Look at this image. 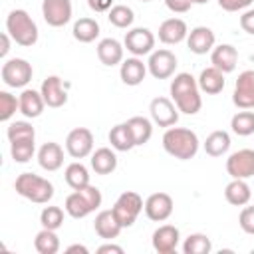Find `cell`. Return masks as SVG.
<instances>
[{"label": "cell", "mask_w": 254, "mask_h": 254, "mask_svg": "<svg viewBox=\"0 0 254 254\" xmlns=\"http://www.w3.org/2000/svg\"><path fill=\"white\" fill-rule=\"evenodd\" d=\"M224 198L232 206H244V204H248L250 198H252V190H250V185L246 183V179H232L224 187Z\"/></svg>", "instance_id": "obj_27"}, {"label": "cell", "mask_w": 254, "mask_h": 254, "mask_svg": "<svg viewBox=\"0 0 254 254\" xmlns=\"http://www.w3.org/2000/svg\"><path fill=\"white\" fill-rule=\"evenodd\" d=\"M238 224H240V228L246 234H252L254 236V204L252 206H246L244 204V208L238 214Z\"/></svg>", "instance_id": "obj_42"}, {"label": "cell", "mask_w": 254, "mask_h": 254, "mask_svg": "<svg viewBox=\"0 0 254 254\" xmlns=\"http://www.w3.org/2000/svg\"><path fill=\"white\" fill-rule=\"evenodd\" d=\"M117 222L123 226V228H129L135 224V220L139 218V214L145 210V202L143 198L135 192V190H125L117 196L115 204L111 206Z\"/></svg>", "instance_id": "obj_5"}, {"label": "cell", "mask_w": 254, "mask_h": 254, "mask_svg": "<svg viewBox=\"0 0 254 254\" xmlns=\"http://www.w3.org/2000/svg\"><path fill=\"white\" fill-rule=\"evenodd\" d=\"M149 113L153 123L159 127H173L179 121V107L169 97H155L149 103Z\"/></svg>", "instance_id": "obj_13"}, {"label": "cell", "mask_w": 254, "mask_h": 254, "mask_svg": "<svg viewBox=\"0 0 254 254\" xmlns=\"http://www.w3.org/2000/svg\"><path fill=\"white\" fill-rule=\"evenodd\" d=\"M91 169L95 171V175H111L117 169V155L115 149L109 147H99L91 153Z\"/></svg>", "instance_id": "obj_26"}, {"label": "cell", "mask_w": 254, "mask_h": 254, "mask_svg": "<svg viewBox=\"0 0 254 254\" xmlns=\"http://www.w3.org/2000/svg\"><path fill=\"white\" fill-rule=\"evenodd\" d=\"M16 111H20V99L10 91H0V121H10Z\"/></svg>", "instance_id": "obj_41"}, {"label": "cell", "mask_w": 254, "mask_h": 254, "mask_svg": "<svg viewBox=\"0 0 254 254\" xmlns=\"http://www.w3.org/2000/svg\"><path fill=\"white\" fill-rule=\"evenodd\" d=\"M224 75H226V73H222V71L216 69L214 65L204 67V69L200 71V75L196 77L200 91L206 93V95H216V93H220V91L224 89V83H226V81H224Z\"/></svg>", "instance_id": "obj_25"}, {"label": "cell", "mask_w": 254, "mask_h": 254, "mask_svg": "<svg viewBox=\"0 0 254 254\" xmlns=\"http://www.w3.org/2000/svg\"><path fill=\"white\" fill-rule=\"evenodd\" d=\"M169 91H171V99L175 101V105L179 107L181 113L194 115L200 111L202 95H200L198 81H196V77H192V73H189V71L175 73V77L171 79Z\"/></svg>", "instance_id": "obj_1"}, {"label": "cell", "mask_w": 254, "mask_h": 254, "mask_svg": "<svg viewBox=\"0 0 254 254\" xmlns=\"http://www.w3.org/2000/svg\"><path fill=\"white\" fill-rule=\"evenodd\" d=\"M210 64L220 69L222 73H230L236 69V64H238V50L232 46V44H220V46H214L212 52H210Z\"/></svg>", "instance_id": "obj_20"}, {"label": "cell", "mask_w": 254, "mask_h": 254, "mask_svg": "<svg viewBox=\"0 0 254 254\" xmlns=\"http://www.w3.org/2000/svg\"><path fill=\"white\" fill-rule=\"evenodd\" d=\"M10 42H14L12 38H10V34L8 32H4L2 36H0V58H6L8 56V52H10Z\"/></svg>", "instance_id": "obj_48"}, {"label": "cell", "mask_w": 254, "mask_h": 254, "mask_svg": "<svg viewBox=\"0 0 254 254\" xmlns=\"http://www.w3.org/2000/svg\"><path fill=\"white\" fill-rule=\"evenodd\" d=\"M40 224L42 228L58 230L64 224V210L60 206H44V210L40 212Z\"/></svg>", "instance_id": "obj_40"}, {"label": "cell", "mask_w": 254, "mask_h": 254, "mask_svg": "<svg viewBox=\"0 0 254 254\" xmlns=\"http://www.w3.org/2000/svg\"><path fill=\"white\" fill-rule=\"evenodd\" d=\"M34 75V67L28 60L24 58H10L2 64L0 69V77L8 87H26L32 81Z\"/></svg>", "instance_id": "obj_6"}, {"label": "cell", "mask_w": 254, "mask_h": 254, "mask_svg": "<svg viewBox=\"0 0 254 254\" xmlns=\"http://www.w3.org/2000/svg\"><path fill=\"white\" fill-rule=\"evenodd\" d=\"M64 179L73 190H77V189H83V187L89 185V171L81 161H73L65 167Z\"/></svg>", "instance_id": "obj_32"}, {"label": "cell", "mask_w": 254, "mask_h": 254, "mask_svg": "<svg viewBox=\"0 0 254 254\" xmlns=\"http://www.w3.org/2000/svg\"><path fill=\"white\" fill-rule=\"evenodd\" d=\"M125 123L129 125V129L133 133L135 147L149 143V139L153 137V119H147L143 115H135V117H129Z\"/></svg>", "instance_id": "obj_29"}, {"label": "cell", "mask_w": 254, "mask_h": 254, "mask_svg": "<svg viewBox=\"0 0 254 254\" xmlns=\"http://www.w3.org/2000/svg\"><path fill=\"white\" fill-rule=\"evenodd\" d=\"M64 208H65V212H67L71 218H85L87 214H91V212H93L91 204L87 202V198H85L79 190H73L71 194H67V196H65Z\"/></svg>", "instance_id": "obj_33"}, {"label": "cell", "mask_w": 254, "mask_h": 254, "mask_svg": "<svg viewBox=\"0 0 254 254\" xmlns=\"http://www.w3.org/2000/svg\"><path fill=\"white\" fill-rule=\"evenodd\" d=\"M147 71H149L147 69V64H143V60L137 58V56L123 60L121 65H119V77H121V81L125 85H131V87L143 83Z\"/></svg>", "instance_id": "obj_21"}, {"label": "cell", "mask_w": 254, "mask_h": 254, "mask_svg": "<svg viewBox=\"0 0 254 254\" xmlns=\"http://www.w3.org/2000/svg\"><path fill=\"white\" fill-rule=\"evenodd\" d=\"M230 129L234 135L238 137H248L254 133V111L250 109H242L238 113L232 115L230 119Z\"/></svg>", "instance_id": "obj_35"}, {"label": "cell", "mask_w": 254, "mask_h": 254, "mask_svg": "<svg viewBox=\"0 0 254 254\" xmlns=\"http://www.w3.org/2000/svg\"><path fill=\"white\" fill-rule=\"evenodd\" d=\"M165 6L175 14H185L190 10L192 0H165Z\"/></svg>", "instance_id": "obj_44"}, {"label": "cell", "mask_w": 254, "mask_h": 254, "mask_svg": "<svg viewBox=\"0 0 254 254\" xmlns=\"http://www.w3.org/2000/svg\"><path fill=\"white\" fill-rule=\"evenodd\" d=\"M208 0H192V4H206Z\"/></svg>", "instance_id": "obj_50"}, {"label": "cell", "mask_w": 254, "mask_h": 254, "mask_svg": "<svg viewBox=\"0 0 254 254\" xmlns=\"http://www.w3.org/2000/svg\"><path fill=\"white\" fill-rule=\"evenodd\" d=\"M175 202L169 192H153L145 200V214L153 222H165L173 214Z\"/></svg>", "instance_id": "obj_14"}, {"label": "cell", "mask_w": 254, "mask_h": 254, "mask_svg": "<svg viewBox=\"0 0 254 254\" xmlns=\"http://www.w3.org/2000/svg\"><path fill=\"white\" fill-rule=\"evenodd\" d=\"M214 44H216L214 32H212L210 28H206V26H196V28H192V30L189 32V36H187V46H189V50H190L192 54H196V56H204V54L212 52Z\"/></svg>", "instance_id": "obj_18"}, {"label": "cell", "mask_w": 254, "mask_h": 254, "mask_svg": "<svg viewBox=\"0 0 254 254\" xmlns=\"http://www.w3.org/2000/svg\"><path fill=\"white\" fill-rule=\"evenodd\" d=\"M177 56L171 50H153L147 60V69L155 79H169L177 69Z\"/></svg>", "instance_id": "obj_7"}, {"label": "cell", "mask_w": 254, "mask_h": 254, "mask_svg": "<svg viewBox=\"0 0 254 254\" xmlns=\"http://www.w3.org/2000/svg\"><path fill=\"white\" fill-rule=\"evenodd\" d=\"M187 36H189V28L187 22L181 18H167L159 26V42H163L165 46H177L183 40H187Z\"/></svg>", "instance_id": "obj_17"}, {"label": "cell", "mask_w": 254, "mask_h": 254, "mask_svg": "<svg viewBox=\"0 0 254 254\" xmlns=\"http://www.w3.org/2000/svg\"><path fill=\"white\" fill-rule=\"evenodd\" d=\"M87 6L93 12H109L113 8V0H87Z\"/></svg>", "instance_id": "obj_46"}, {"label": "cell", "mask_w": 254, "mask_h": 254, "mask_svg": "<svg viewBox=\"0 0 254 254\" xmlns=\"http://www.w3.org/2000/svg\"><path fill=\"white\" fill-rule=\"evenodd\" d=\"M141 2H151V0H141Z\"/></svg>", "instance_id": "obj_51"}, {"label": "cell", "mask_w": 254, "mask_h": 254, "mask_svg": "<svg viewBox=\"0 0 254 254\" xmlns=\"http://www.w3.org/2000/svg\"><path fill=\"white\" fill-rule=\"evenodd\" d=\"M93 230H95V234H97L99 238H103V240H113V238H117V236L121 234L123 226L117 222L113 210H99V212L95 214V220H93Z\"/></svg>", "instance_id": "obj_22"}, {"label": "cell", "mask_w": 254, "mask_h": 254, "mask_svg": "<svg viewBox=\"0 0 254 254\" xmlns=\"http://www.w3.org/2000/svg\"><path fill=\"white\" fill-rule=\"evenodd\" d=\"M99 32H101V28H99V22L95 18H79L73 22V28H71V34L79 44L95 42Z\"/></svg>", "instance_id": "obj_28"}, {"label": "cell", "mask_w": 254, "mask_h": 254, "mask_svg": "<svg viewBox=\"0 0 254 254\" xmlns=\"http://www.w3.org/2000/svg\"><path fill=\"white\" fill-rule=\"evenodd\" d=\"M8 141H22V139H36V129L28 121H12L6 129Z\"/></svg>", "instance_id": "obj_39"}, {"label": "cell", "mask_w": 254, "mask_h": 254, "mask_svg": "<svg viewBox=\"0 0 254 254\" xmlns=\"http://www.w3.org/2000/svg\"><path fill=\"white\" fill-rule=\"evenodd\" d=\"M65 151L71 159H85L93 153V133L87 127H75L65 137Z\"/></svg>", "instance_id": "obj_9"}, {"label": "cell", "mask_w": 254, "mask_h": 254, "mask_svg": "<svg viewBox=\"0 0 254 254\" xmlns=\"http://www.w3.org/2000/svg\"><path fill=\"white\" fill-rule=\"evenodd\" d=\"M254 0H218V6L224 12H240V10H248V6Z\"/></svg>", "instance_id": "obj_43"}, {"label": "cell", "mask_w": 254, "mask_h": 254, "mask_svg": "<svg viewBox=\"0 0 254 254\" xmlns=\"http://www.w3.org/2000/svg\"><path fill=\"white\" fill-rule=\"evenodd\" d=\"M20 99V113L26 117V119H36L44 113V107H46V101L42 97L40 91L36 89H30V87H24L22 93L18 95Z\"/></svg>", "instance_id": "obj_23"}, {"label": "cell", "mask_w": 254, "mask_h": 254, "mask_svg": "<svg viewBox=\"0 0 254 254\" xmlns=\"http://www.w3.org/2000/svg\"><path fill=\"white\" fill-rule=\"evenodd\" d=\"M40 93H42L46 105L52 109L64 107L67 103V91L64 89V81L60 75H48L40 85Z\"/></svg>", "instance_id": "obj_16"}, {"label": "cell", "mask_w": 254, "mask_h": 254, "mask_svg": "<svg viewBox=\"0 0 254 254\" xmlns=\"http://www.w3.org/2000/svg\"><path fill=\"white\" fill-rule=\"evenodd\" d=\"M73 6L71 0H44L42 2V16L48 26L62 28L71 20Z\"/></svg>", "instance_id": "obj_11"}, {"label": "cell", "mask_w": 254, "mask_h": 254, "mask_svg": "<svg viewBox=\"0 0 254 254\" xmlns=\"http://www.w3.org/2000/svg\"><path fill=\"white\" fill-rule=\"evenodd\" d=\"M200 141L192 129L187 127H167L163 133V149L179 159V161H189L198 153Z\"/></svg>", "instance_id": "obj_2"}, {"label": "cell", "mask_w": 254, "mask_h": 254, "mask_svg": "<svg viewBox=\"0 0 254 254\" xmlns=\"http://www.w3.org/2000/svg\"><path fill=\"white\" fill-rule=\"evenodd\" d=\"M123 46L131 56L143 58L155 50V34L149 28H131L123 38Z\"/></svg>", "instance_id": "obj_8"}, {"label": "cell", "mask_w": 254, "mask_h": 254, "mask_svg": "<svg viewBox=\"0 0 254 254\" xmlns=\"http://www.w3.org/2000/svg\"><path fill=\"white\" fill-rule=\"evenodd\" d=\"M14 189L20 196H24L34 204H48L54 198V185L36 173L18 175L14 181Z\"/></svg>", "instance_id": "obj_3"}, {"label": "cell", "mask_w": 254, "mask_h": 254, "mask_svg": "<svg viewBox=\"0 0 254 254\" xmlns=\"http://www.w3.org/2000/svg\"><path fill=\"white\" fill-rule=\"evenodd\" d=\"M202 147H204V153L208 155V157H222V155H226L228 153V149H230V135L226 133V131H212L206 139H204V143H202Z\"/></svg>", "instance_id": "obj_31"}, {"label": "cell", "mask_w": 254, "mask_h": 254, "mask_svg": "<svg viewBox=\"0 0 254 254\" xmlns=\"http://www.w3.org/2000/svg\"><path fill=\"white\" fill-rule=\"evenodd\" d=\"M34 248L38 254H56L60 250V236L56 230L42 228L34 238Z\"/></svg>", "instance_id": "obj_34"}, {"label": "cell", "mask_w": 254, "mask_h": 254, "mask_svg": "<svg viewBox=\"0 0 254 254\" xmlns=\"http://www.w3.org/2000/svg\"><path fill=\"white\" fill-rule=\"evenodd\" d=\"M95 52H97V58L103 65L113 67V65H121L125 46L115 38H103V40H99Z\"/></svg>", "instance_id": "obj_19"}, {"label": "cell", "mask_w": 254, "mask_h": 254, "mask_svg": "<svg viewBox=\"0 0 254 254\" xmlns=\"http://www.w3.org/2000/svg\"><path fill=\"white\" fill-rule=\"evenodd\" d=\"M226 173L230 179H250L254 177V151L252 149H238L228 155L226 159Z\"/></svg>", "instance_id": "obj_10"}, {"label": "cell", "mask_w": 254, "mask_h": 254, "mask_svg": "<svg viewBox=\"0 0 254 254\" xmlns=\"http://www.w3.org/2000/svg\"><path fill=\"white\" fill-rule=\"evenodd\" d=\"M179 242H181V232L173 224L159 226L151 236V244L157 254H173L177 250Z\"/></svg>", "instance_id": "obj_15"}, {"label": "cell", "mask_w": 254, "mask_h": 254, "mask_svg": "<svg viewBox=\"0 0 254 254\" xmlns=\"http://www.w3.org/2000/svg\"><path fill=\"white\" fill-rule=\"evenodd\" d=\"M232 103L238 109H254V69H244L238 73L232 91Z\"/></svg>", "instance_id": "obj_12"}, {"label": "cell", "mask_w": 254, "mask_h": 254, "mask_svg": "<svg viewBox=\"0 0 254 254\" xmlns=\"http://www.w3.org/2000/svg\"><path fill=\"white\" fill-rule=\"evenodd\" d=\"M240 28L246 34L254 36V8H248V10L242 12V16H240Z\"/></svg>", "instance_id": "obj_45"}, {"label": "cell", "mask_w": 254, "mask_h": 254, "mask_svg": "<svg viewBox=\"0 0 254 254\" xmlns=\"http://www.w3.org/2000/svg\"><path fill=\"white\" fill-rule=\"evenodd\" d=\"M210 250H212V242L202 232L189 234L185 238V242H183V252L185 254H208Z\"/></svg>", "instance_id": "obj_37"}, {"label": "cell", "mask_w": 254, "mask_h": 254, "mask_svg": "<svg viewBox=\"0 0 254 254\" xmlns=\"http://www.w3.org/2000/svg\"><path fill=\"white\" fill-rule=\"evenodd\" d=\"M109 143L115 151H121V153H127L135 147V139H133V133L129 129L127 123H117L115 127H111L109 131Z\"/></svg>", "instance_id": "obj_30"}, {"label": "cell", "mask_w": 254, "mask_h": 254, "mask_svg": "<svg viewBox=\"0 0 254 254\" xmlns=\"http://www.w3.org/2000/svg\"><path fill=\"white\" fill-rule=\"evenodd\" d=\"M6 32L22 48H32L38 42V36H40L36 22L22 8H16V10H12L8 14V18H6Z\"/></svg>", "instance_id": "obj_4"}, {"label": "cell", "mask_w": 254, "mask_h": 254, "mask_svg": "<svg viewBox=\"0 0 254 254\" xmlns=\"http://www.w3.org/2000/svg\"><path fill=\"white\" fill-rule=\"evenodd\" d=\"M107 20H109L111 26L125 30V28H131V26H133V22H135V12H133V8H129V6H125V4H115V6L107 12Z\"/></svg>", "instance_id": "obj_36"}, {"label": "cell", "mask_w": 254, "mask_h": 254, "mask_svg": "<svg viewBox=\"0 0 254 254\" xmlns=\"http://www.w3.org/2000/svg\"><path fill=\"white\" fill-rule=\"evenodd\" d=\"M36 139H22V141H12L10 143V157L14 163H28L36 155Z\"/></svg>", "instance_id": "obj_38"}, {"label": "cell", "mask_w": 254, "mask_h": 254, "mask_svg": "<svg viewBox=\"0 0 254 254\" xmlns=\"http://www.w3.org/2000/svg\"><path fill=\"white\" fill-rule=\"evenodd\" d=\"M65 252H67V254H71V252H79V254H89L87 246H83V244H71V246H67V248H65Z\"/></svg>", "instance_id": "obj_49"}, {"label": "cell", "mask_w": 254, "mask_h": 254, "mask_svg": "<svg viewBox=\"0 0 254 254\" xmlns=\"http://www.w3.org/2000/svg\"><path fill=\"white\" fill-rule=\"evenodd\" d=\"M125 250L121 248V246H117V244H113V242H107V244H101L99 248H97V254H123Z\"/></svg>", "instance_id": "obj_47"}, {"label": "cell", "mask_w": 254, "mask_h": 254, "mask_svg": "<svg viewBox=\"0 0 254 254\" xmlns=\"http://www.w3.org/2000/svg\"><path fill=\"white\" fill-rule=\"evenodd\" d=\"M38 165L48 173H54V171L62 169V165H64V149L54 141L44 143L38 149Z\"/></svg>", "instance_id": "obj_24"}]
</instances>
